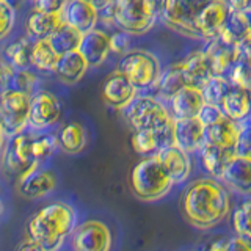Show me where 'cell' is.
<instances>
[{
  "label": "cell",
  "instance_id": "obj_1",
  "mask_svg": "<svg viewBox=\"0 0 251 251\" xmlns=\"http://www.w3.org/2000/svg\"><path fill=\"white\" fill-rule=\"evenodd\" d=\"M231 195L215 177L192 180L180 196V214L193 229L210 231L231 215Z\"/></svg>",
  "mask_w": 251,
  "mask_h": 251
},
{
  "label": "cell",
  "instance_id": "obj_2",
  "mask_svg": "<svg viewBox=\"0 0 251 251\" xmlns=\"http://www.w3.org/2000/svg\"><path fill=\"white\" fill-rule=\"evenodd\" d=\"M77 226V212L65 201H53L46 204L31 217L27 226V239L43 245L46 251H58L71 237Z\"/></svg>",
  "mask_w": 251,
  "mask_h": 251
},
{
  "label": "cell",
  "instance_id": "obj_3",
  "mask_svg": "<svg viewBox=\"0 0 251 251\" xmlns=\"http://www.w3.org/2000/svg\"><path fill=\"white\" fill-rule=\"evenodd\" d=\"M124 115L133 130L154 132L159 138L160 149L173 145L175 118L162 99L149 94L137 96L127 108H124Z\"/></svg>",
  "mask_w": 251,
  "mask_h": 251
},
{
  "label": "cell",
  "instance_id": "obj_4",
  "mask_svg": "<svg viewBox=\"0 0 251 251\" xmlns=\"http://www.w3.org/2000/svg\"><path fill=\"white\" fill-rule=\"evenodd\" d=\"M175 184L168 173L165 171L157 154L141 159L130 171V188L132 193L140 201L154 202L167 196Z\"/></svg>",
  "mask_w": 251,
  "mask_h": 251
},
{
  "label": "cell",
  "instance_id": "obj_5",
  "mask_svg": "<svg viewBox=\"0 0 251 251\" xmlns=\"http://www.w3.org/2000/svg\"><path fill=\"white\" fill-rule=\"evenodd\" d=\"M165 0H115V25L130 36H141L155 25L162 16Z\"/></svg>",
  "mask_w": 251,
  "mask_h": 251
},
{
  "label": "cell",
  "instance_id": "obj_6",
  "mask_svg": "<svg viewBox=\"0 0 251 251\" xmlns=\"http://www.w3.org/2000/svg\"><path fill=\"white\" fill-rule=\"evenodd\" d=\"M116 69L121 71L138 91H143L154 88V85L160 77L162 65L157 55L152 52L143 49H130L121 57Z\"/></svg>",
  "mask_w": 251,
  "mask_h": 251
},
{
  "label": "cell",
  "instance_id": "obj_7",
  "mask_svg": "<svg viewBox=\"0 0 251 251\" xmlns=\"http://www.w3.org/2000/svg\"><path fill=\"white\" fill-rule=\"evenodd\" d=\"M214 0H165L160 19L176 33L196 39L193 24L200 13Z\"/></svg>",
  "mask_w": 251,
  "mask_h": 251
},
{
  "label": "cell",
  "instance_id": "obj_8",
  "mask_svg": "<svg viewBox=\"0 0 251 251\" xmlns=\"http://www.w3.org/2000/svg\"><path fill=\"white\" fill-rule=\"evenodd\" d=\"M30 96L25 93L6 90L0 96V127L11 138L28 127Z\"/></svg>",
  "mask_w": 251,
  "mask_h": 251
},
{
  "label": "cell",
  "instance_id": "obj_9",
  "mask_svg": "<svg viewBox=\"0 0 251 251\" xmlns=\"http://www.w3.org/2000/svg\"><path fill=\"white\" fill-rule=\"evenodd\" d=\"M73 251H112L113 234L100 220H85L69 237Z\"/></svg>",
  "mask_w": 251,
  "mask_h": 251
},
{
  "label": "cell",
  "instance_id": "obj_10",
  "mask_svg": "<svg viewBox=\"0 0 251 251\" xmlns=\"http://www.w3.org/2000/svg\"><path fill=\"white\" fill-rule=\"evenodd\" d=\"M33 135L35 133L22 132L10 138L3 151L2 163L10 175L19 177L24 173L39 167L33 154Z\"/></svg>",
  "mask_w": 251,
  "mask_h": 251
},
{
  "label": "cell",
  "instance_id": "obj_11",
  "mask_svg": "<svg viewBox=\"0 0 251 251\" xmlns=\"http://www.w3.org/2000/svg\"><path fill=\"white\" fill-rule=\"evenodd\" d=\"M61 118V104L53 93L36 90L30 96L28 127L33 132H46Z\"/></svg>",
  "mask_w": 251,
  "mask_h": 251
},
{
  "label": "cell",
  "instance_id": "obj_12",
  "mask_svg": "<svg viewBox=\"0 0 251 251\" xmlns=\"http://www.w3.org/2000/svg\"><path fill=\"white\" fill-rule=\"evenodd\" d=\"M206 141V126L198 116L175 118L173 126V145L184 149L188 154H198Z\"/></svg>",
  "mask_w": 251,
  "mask_h": 251
},
{
  "label": "cell",
  "instance_id": "obj_13",
  "mask_svg": "<svg viewBox=\"0 0 251 251\" xmlns=\"http://www.w3.org/2000/svg\"><path fill=\"white\" fill-rule=\"evenodd\" d=\"M137 93L138 90L118 69L110 73L105 77L104 85H102V99H104V102L108 107H112L115 110L127 108L130 102L138 96Z\"/></svg>",
  "mask_w": 251,
  "mask_h": 251
},
{
  "label": "cell",
  "instance_id": "obj_14",
  "mask_svg": "<svg viewBox=\"0 0 251 251\" xmlns=\"http://www.w3.org/2000/svg\"><path fill=\"white\" fill-rule=\"evenodd\" d=\"M229 6L225 0H214L212 3H209L193 24L196 38H201L204 41L217 38L225 25L227 16H229Z\"/></svg>",
  "mask_w": 251,
  "mask_h": 251
},
{
  "label": "cell",
  "instance_id": "obj_15",
  "mask_svg": "<svg viewBox=\"0 0 251 251\" xmlns=\"http://www.w3.org/2000/svg\"><path fill=\"white\" fill-rule=\"evenodd\" d=\"M57 187V176L50 170L36 167L18 177V192L27 200H39L52 193Z\"/></svg>",
  "mask_w": 251,
  "mask_h": 251
},
{
  "label": "cell",
  "instance_id": "obj_16",
  "mask_svg": "<svg viewBox=\"0 0 251 251\" xmlns=\"http://www.w3.org/2000/svg\"><path fill=\"white\" fill-rule=\"evenodd\" d=\"M192 154L185 152L184 149L177 148L176 145L165 146L157 151V157L162 162L165 171L168 173L175 185L185 184L192 176L193 163H192Z\"/></svg>",
  "mask_w": 251,
  "mask_h": 251
},
{
  "label": "cell",
  "instance_id": "obj_17",
  "mask_svg": "<svg viewBox=\"0 0 251 251\" xmlns=\"http://www.w3.org/2000/svg\"><path fill=\"white\" fill-rule=\"evenodd\" d=\"M220 180L240 196L251 195V159L234 155L225 168Z\"/></svg>",
  "mask_w": 251,
  "mask_h": 251
},
{
  "label": "cell",
  "instance_id": "obj_18",
  "mask_svg": "<svg viewBox=\"0 0 251 251\" xmlns=\"http://www.w3.org/2000/svg\"><path fill=\"white\" fill-rule=\"evenodd\" d=\"M78 52L83 55L90 68H99L108 58L110 50V35L104 30L93 28L82 35Z\"/></svg>",
  "mask_w": 251,
  "mask_h": 251
},
{
  "label": "cell",
  "instance_id": "obj_19",
  "mask_svg": "<svg viewBox=\"0 0 251 251\" xmlns=\"http://www.w3.org/2000/svg\"><path fill=\"white\" fill-rule=\"evenodd\" d=\"M61 14L63 22L74 27L80 33L96 28L99 22V11L86 0H68Z\"/></svg>",
  "mask_w": 251,
  "mask_h": 251
},
{
  "label": "cell",
  "instance_id": "obj_20",
  "mask_svg": "<svg viewBox=\"0 0 251 251\" xmlns=\"http://www.w3.org/2000/svg\"><path fill=\"white\" fill-rule=\"evenodd\" d=\"M222 110L234 123H245L251 116V90L232 83L222 100Z\"/></svg>",
  "mask_w": 251,
  "mask_h": 251
},
{
  "label": "cell",
  "instance_id": "obj_21",
  "mask_svg": "<svg viewBox=\"0 0 251 251\" xmlns=\"http://www.w3.org/2000/svg\"><path fill=\"white\" fill-rule=\"evenodd\" d=\"M168 104L173 118H195L204 105V96L198 86L185 85L171 98Z\"/></svg>",
  "mask_w": 251,
  "mask_h": 251
},
{
  "label": "cell",
  "instance_id": "obj_22",
  "mask_svg": "<svg viewBox=\"0 0 251 251\" xmlns=\"http://www.w3.org/2000/svg\"><path fill=\"white\" fill-rule=\"evenodd\" d=\"M206 47H204V53L207 55L212 73L214 75H223L227 77L232 69L234 58H235V46L226 44L220 36L209 39L206 41Z\"/></svg>",
  "mask_w": 251,
  "mask_h": 251
},
{
  "label": "cell",
  "instance_id": "obj_23",
  "mask_svg": "<svg viewBox=\"0 0 251 251\" xmlns=\"http://www.w3.org/2000/svg\"><path fill=\"white\" fill-rule=\"evenodd\" d=\"M88 68H90L88 63H86L83 55L77 49V50L61 53L58 57L53 73L58 77V80L65 85H74L78 80H82V77L86 74Z\"/></svg>",
  "mask_w": 251,
  "mask_h": 251
},
{
  "label": "cell",
  "instance_id": "obj_24",
  "mask_svg": "<svg viewBox=\"0 0 251 251\" xmlns=\"http://www.w3.org/2000/svg\"><path fill=\"white\" fill-rule=\"evenodd\" d=\"M180 65H182L187 85H193V86H198V88H202V85L214 75L209 58H207V55L204 53V50L190 52L184 60H180Z\"/></svg>",
  "mask_w": 251,
  "mask_h": 251
},
{
  "label": "cell",
  "instance_id": "obj_25",
  "mask_svg": "<svg viewBox=\"0 0 251 251\" xmlns=\"http://www.w3.org/2000/svg\"><path fill=\"white\" fill-rule=\"evenodd\" d=\"M235 155L234 151H227V149L218 148L215 145H210L207 141H204L202 148L198 151L200 163L202 170L207 173L210 177L220 179L223 175L225 168L227 167V163Z\"/></svg>",
  "mask_w": 251,
  "mask_h": 251
},
{
  "label": "cell",
  "instance_id": "obj_26",
  "mask_svg": "<svg viewBox=\"0 0 251 251\" xmlns=\"http://www.w3.org/2000/svg\"><path fill=\"white\" fill-rule=\"evenodd\" d=\"M227 78L235 85L251 90V35L235 46L234 65Z\"/></svg>",
  "mask_w": 251,
  "mask_h": 251
},
{
  "label": "cell",
  "instance_id": "obj_27",
  "mask_svg": "<svg viewBox=\"0 0 251 251\" xmlns=\"http://www.w3.org/2000/svg\"><path fill=\"white\" fill-rule=\"evenodd\" d=\"M63 24V14H50L33 8L25 18V30L30 38L47 39Z\"/></svg>",
  "mask_w": 251,
  "mask_h": 251
},
{
  "label": "cell",
  "instance_id": "obj_28",
  "mask_svg": "<svg viewBox=\"0 0 251 251\" xmlns=\"http://www.w3.org/2000/svg\"><path fill=\"white\" fill-rule=\"evenodd\" d=\"M185 85H187V82H185L180 61L173 63V65L162 69L159 80H157V83L154 85L155 96L162 99L163 102L165 100L170 102L171 98L175 96L180 88H184Z\"/></svg>",
  "mask_w": 251,
  "mask_h": 251
},
{
  "label": "cell",
  "instance_id": "obj_29",
  "mask_svg": "<svg viewBox=\"0 0 251 251\" xmlns=\"http://www.w3.org/2000/svg\"><path fill=\"white\" fill-rule=\"evenodd\" d=\"M251 35V18L250 14L229 11V16L225 22V25L220 31V38L223 39L226 44L237 46L243 39Z\"/></svg>",
  "mask_w": 251,
  "mask_h": 251
},
{
  "label": "cell",
  "instance_id": "obj_30",
  "mask_svg": "<svg viewBox=\"0 0 251 251\" xmlns=\"http://www.w3.org/2000/svg\"><path fill=\"white\" fill-rule=\"evenodd\" d=\"M237 133L239 123L231 121L229 118H223L222 121L206 127V141L218 148L227 149V151H234L235 141H237Z\"/></svg>",
  "mask_w": 251,
  "mask_h": 251
},
{
  "label": "cell",
  "instance_id": "obj_31",
  "mask_svg": "<svg viewBox=\"0 0 251 251\" xmlns=\"http://www.w3.org/2000/svg\"><path fill=\"white\" fill-rule=\"evenodd\" d=\"M33 38L22 36L8 44L3 50L5 63L11 69H30L31 68V53H33Z\"/></svg>",
  "mask_w": 251,
  "mask_h": 251
},
{
  "label": "cell",
  "instance_id": "obj_32",
  "mask_svg": "<svg viewBox=\"0 0 251 251\" xmlns=\"http://www.w3.org/2000/svg\"><path fill=\"white\" fill-rule=\"evenodd\" d=\"M57 140L58 148H61L66 154H78L88 143V135L80 123H68L60 129Z\"/></svg>",
  "mask_w": 251,
  "mask_h": 251
},
{
  "label": "cell",
  "instance_id": "obj_33",
  "mask_svg": "<svg viewBox=\"0 0 251 251\" xmlns=\"http://www.w3.org/2000/svg\"><path fill=\"white\" fill-rule=\"evenodd\" d=\"M229 217L234 234L251 247V195L243 196Z\"/></svg>",
  "mask_w": 251,
  "mask_h": 251
},
{
  "label": "cell",
  "instance_id": "obj_34",
  "mask_svg": "<svg viewBox=\"0 0 251 251\" xmlns=\"http://www.w3.org/2000/svg\"><path fill=\"white\" fill-rule=\"evenodd\" d=\"M82 35L83 33H80L78 30H75L74 27H71L68 24L63 22L47 39H49V43L52 44L55 52L61 55V53H66L71 50H77L78 46H80V41H82Z\"/></svg>",
  "mask_w": 251,
  "mask_h": 251
},
{
  "label": "cell",
  "instance_id": "obj_35",
  "mask_svg": "<svg viewBox=\"0 0 251 251\" xmlns=\"http://www.w3.org/2000/svg\"><path fill=\"white\" fill-rule=\"evenodd\" d=\"M60 55L55 52L49 39H35L33 53H31V66L41 73H53Z\"/></svg>",
  "mask_w": 251,
  "mask_h": 251
},
{
  "label": "cell",
  "instance_id": "obj_36",
  "mask_svg": "<svg viewBox=\"0 0 251 251\" xmlns=\"http://www.w3.org/2000/svg\"><path fill=\"white\" fill-rule=\"evenodd\" d=\"M231 85H232V82L227 77L212 75L201 88L202 96H204V102H207V104L222 105V100L226 96L227 90L231 88Z\"/></svg>",
  "mask_w": 251,
  "mask_h": 251
},
{
  "label": "cell",
  "instance_id": "obj_37",
  "mask_svg": "<svg viewBox=\"0 0 251 251\" xmlns=\"http://www.w3.org/2000/svg\"><path fill=\"white\" fill-rule=\"evenodd\" d=\"M132 149L140 155H154L160 149L159 138L154 132L149 130H135L130 138Z\"/></svg>",
  "mask_w": 251,
  "mask_h": 251
},
{
  "label": "cell",
  "instance_id": "obj_38",
  "mask_svg": "<svg viewBox=\"0 0 251 251\" xmlns=\"http://www.w3.org/2000/svg\"><path fill=\"white\" fill-rule=\"evenodd\" d=\"M57 148H58V140L57 135H53V133L38 132L33 135V154L38 163H43L50 155H53Z\"/></svg>",
  "mask_w": 251,
  "mask_h": 251
},
{
  "label": "cell",
  "instance_id": "obj_39",
  "mask_svg": "<svg viewBox=\"0 0 251 251\" xmlns=\"http://www.w3.org/2000/svg\"><path fill=\"white\" fill-rule=\"evenodd\" d=\"M38 77L28 69H13L10 75V83H8V90H16L21 93H25L31 96L36 90Z\"/></svg>",
  "mask_w": 251,
  "mask_h": 251
},
{
  "label": "cell",
  "instance_id": "obj_40",
  "mask_svg": "<svg viewBox=\"0 0 251 251\" xmlns=\"http://www.w3.org/2000/svg\"><path fill=\"white\" fill-rule=\"evenodd\" d=\"M234 152L235 155L251 159V121L239 124V133H237Z\"/></svg>",
  "mask_w": 251,
  "mask_h": 251
},
{
  "label": "cell",
  "instance_id": "obj_41",
  "mask_svg": "<svg viewBox=\"0 0 251 251\" xmlns=\"http://www.w3.org/2000/svg\"><path fill=\"white\" fill-rule=\"evenodd\" d=\"M14 24H16V10L8 2H5V0H0V41L11 33Z\"/></svg>",
  "mask_w": 251,
  "mask_h": 251
},
{
  "label": "cell",
  "instance_id": "obj_42",
  "mask_svg": "<svg viewBox=\"0 0 251 251\" xmlns=\"http://www.w3.org/2000/svg\"><path fill=\"white\" fill-rule=\"evenodd\" d=\"M198 118L201 120V123L206 126H212V124H215L218 121H222L225 116L223 113V110L220 105H215V104H207V102H204V105L202 108L200 110V113H198Z\"/></svg>",
  "mask_w": 251,
  "mask_h": 251
},
{
  "label": "cell",
  "instance_id": "obj_43",
  "mask_svg": "<svg viewBox=\"0 0 251 251\" xmlns=\"http://www.w3.org/2000/svg\"><path fill=\"white\" fill-rule=\"evenodd\" d=\"M130 43H132V36L123 30L110 35V50L113 53L121 55V57L130 50Z\"/></svg>",
  "mask_w": 251,
  "mask_h": 251
},
{
  "label": "cell",
  "instance_id": "obj_44",
  "mask_svg": "<svg viewBox=\"0 0 251 251\" xmlns=\"http://www.w3.org/2000/svg\"><path fill=\"white\" fill-rule=\"evenodd\" d=\"M35 8L39 11L50 13V14H61L68 0H33Z\"/></svg>",
  "mask_w": 251,
  "mask_h": 251
},
{
  "label": "cell",
  "instance_id": "obj_45",
  "mask_svg": "<svg viewBox=\"0 0 251 251\" xmlns=\"http://www.w3.org/2000/svg\"><path fill=\"white\" fill-rule=\"evenodd\" d=\"M231 11L251 14V0H225Z\"/></svg>",
  "mask_w": 251,
  "mask_h": 251
},
{
  "label": "cell",
  "instance_id": "obj_46",
  "mask_svg": "<svg viewBox=\"0 0 251 251\" xmlns=\"http://www.w3.org/2000/svg\"><path fill=\"white\" fill-rule=\"evenodd\" d=\"M11 73H13V69L8 66L5 61H0V96H2V93L8 90Z\"/></svg>",
  "mask_w": 251,
  "mask_h": 251
},
{
  "label": "cell",
  "instance_id": "obj_47",
  "mask_svg": "<svg viewBox=\"0 0 251 251\" xmlns=\"http://www.w3.org/2000/svg\"><path fill=\"white\" fill-rule=\"evenodd\" d=\"M226 251H251V247L243 242L240 237H237V235H232V237L227 239Z\"/></svg>",
  "mask_w": 251,
  "mask_h": 251
},
{
  "label": "cell",
  "instance_id": "obj_48",
  "mask_svg": "<svg viewBox=\"0 0 251 251\" xmlns=\"http://www.w3.org/2000/svg\"><path fill=\"white\" fill-rule=\"evenodd\" d=\"M16 251H46V248L43 245H39L38 242L31 240V239H27V240H24L21 243Z\"/></svg>",
  "mask_w": 251,
  "mask_h": 251
},
{
  "label": "cell",
  "instance_id": "obj_49",
  "mask_svg": "<svg viewBox=\"0 0 251 251\" xmlns=\"http://www.w3.org/2000/svg\"><path fill=\"white\" fill-rule=\"evenodd\" d=\"M86 2H90L100 13L104 10H108V8H112L113 3H115V0H86Z\"/></svg>",
  "mask_w": 251,
  "mask_h": 251
},
{
  "label": "cell",
  "instance_id": "obj_50",
  "mask_svg": "<svg viewBox=\"0 0 251 251\" xmlns=\"http://www.w3.org/2000/svg\"><path fill=\"white\" fill-rule=\"evenodd\" d=\"M227 239H229V237H227ZM227 239H217L214 242H210L206 251H226V248H227Z\"/></svg>",
  "mask_w": 251,
  "mask_h": 251
},
{
  "label": "cell",
  "instance_id": "obj_51",
  "mask_svg": "<svg viewBox=\"0 0 251 251\" xmlns=\"http://www.w3.org/2000/svg\"><path fill=\"white\" fill-rule=\"evenodd\" d=\"M5 2H8L16 10V8H19L24 2H25V0H5Z\"/></svg>",
  "mask_w": 251,
  "mask_h": 251
},
{
  "label": "cell",
  "instance_id": "obj_52",
  "mask_svg": "<svg viewBox=\"0 0 251 251\" xmlns=\"http://www.w3.org/2000/svg\"><path fill=\"white\" fill-rule=\"evenodd\" d=\"M5 138H6V135L3 133L2 127H0V151H2V149H3V145H5Z\"/></svg>",
  "mask_w": 251,
  "mask_h": 251
},
{
  "label": "cell",
  "instance_id": "obj_53",
  "mask_svg": "<svg viewBox=\"0 0 251 251\" xmlns=\"http://www.w3.org/2000/svg\"><path fill=\"white\" fill-rule=\"evenodd\" d=\"M3 214V201H2V196H0V215Z\"/></svg>",
  "mask_w": 251,
  "mask_h": 251
}]
</instances>
